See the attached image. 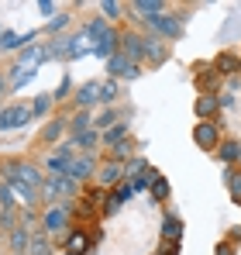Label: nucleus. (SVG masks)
Wrapping results in <instances>:
<instances>
[{"label": "nucleus", "mask_w": 241, "mask_h": 255, "mask_svg": "<svg viewBox=\"0 0 241 255\" xmlns=\"http://www.w3.org/2000/svg\"><path fill=\"white\" fill-rule=\"evenodd\" d=\"M3 179L10 183V186H24L28 193H35L38 197V169L31 166V162H3Z\"/></svg>", "instance_id": "1"}, {"label": "nucleus", "mask_w": 241, "mask_h": 255, "mask_svg": "<svg viewBox=\"0 0 241 255\" xmlns=\"http://www.w3.org/2000/svg\"><path fill=\"white\" fill-rule=\"evenodd\" d=\"M107 73L118 80V76H124V80H138V73H141V66L134 62V59H127L124 52H118V55H111L107 59Z\"/></svg>", "instance_id": "2"}, {"label": "nucleus", "mask_w": 241, "mask_h": 255, "mask_svg": "<svg viewBox=\"0 0 241 255\" xmlns=\"http://www.w3.org/2000/svg\"><path fill=\"white\" fill-rule=\"evenodd\" d=\"M193 141L200 145V148H221V128L214 125V121H200V125L193 128Z\"/></svg>", "instance_id": "3"}, {"label": "nucleus", "mask_w": 241, "mask_h": 255, "mask_svg": "<svg viewBox=\"0 0 241 255\" xmlns=\"http://www.w3.org/2000/svg\"><path fill=\"white\" fill-rule=\"evenodd\" d=\"M66 228H69V211L59 207V204H52L48 214H45V231L48 235H66Z\"/></svg>", "instance_id": "4"}, {"label": "nucleus", "mask_w": 241, "mask_h": 255, "mask_svg": "<svg viewBox=\"0 0 241 255\" xmlns=\"http://www.w3.org/2000/svg\"><path fill=\"white\" fill-rule=\"evenodd\" d=\"M31 121V111L28 107H3L0 111V131H14V128L28 125Z\"/></svg>", "instance_id": "5"}, {"label": "nucleus", "mask_w": 241, "mask_h": 255, "mask_svg": "<svg viewBox=\"0 0 241 255\" xmlns=\"http://www.w3.org/2000/svg\"><path fill=\"white\" fill-rule=\"evenodd\" d=\"M193 111H197L200 121H210V118L221 111V97H217V93H200L197 104H193Z\"/></svg>", "instance_id": "6"}, {"label": "nucleus", "mask_w": 241, "mask_h": 255, "mask_svg": "<svg viewBox=\"0 0 241 255\" xmlns=\"http://www.w3.org/2000/svg\"><path fill=\"white\" fill-rule=\"evenodd\" d=\"M152 28H159L165 38H179L183 35V17H176V14H162V17H155V21H148Z\"/></svg>", "instance_id": "7"}, {"label": "nucleus", "mask_w": 241, "mask_h": 255, "mask_svg": "<svg viewBox=\"0 0 241 255\" xmlns=\"http://www.w3.org/2000/svg\"><path fill=\"white\" fill-rule=\"evenodd\" d=\"M66 193H73V179H69V176H52V179H45V200H55V197H66Z\"/></svg>", "instance_id": "8"}, {"label": "nucleus", "mask_w": 241, "mask_h": 255, "mask_svg": "<svg viewBox=\"0 0 241 255\" xmlns=\"http://www.w3.org/2000/svg\"><path fill=\"white\" fill-rule=\"evenodd\" d=\"M90 172H93V159L83 152V155H73V162H69V172H66V176L76 183V179H86Z\"/></svg>", "instance_id": "9"}, {"label": "nucleus", "mask_w": 241, "mask_h": 255, "mask_svg": "<svg viewBox=\"0 0 241 255\" xmlns=\"http://www.w3.org/2000/svg\"><path fill=\"white\" fill-rule=\"evenodd\" d=\"M131 10L138 17H145V21H155V17H162L165 3H159V0H138V3H131Z\"/></svg>", "instance_id": "10"}, {"label": "nucleus", "mask_w": 241, "mask_h": 255, "mask_svg": "<svg viewBox=\"0 0 241 255\" xmlns=\"http://www.w3.org/2000/svg\"><path fill=\"white\" fill-rule=\"evenodd\" d=\"M69 162H73V148H59V155H48V169L55 172V176H66Z\"/></svg>", "instance_id": "11"}, {"label": "nucleus", "mask_w": 241, "mask_h": 255, "mask_svg": "<svg viewBox=\"0 0 241 255\" xmlns=\"http://www.w3.org/2000/svg\"><path fill=\"white\" fill-rule=\"evenodd\" d=\"M162 238L179 245V238H183V224H179V217H176V214H169V217L162 221Z\"/></svg>", "instance_id": "12"}, {"label": "nucleus", "mask_w": 241, "mask_h": 255, "mask_svg": "<svg viewBox=\"0 0 241 255\" xmlns=\"http://www.w3.org/2000/svg\"><path fill=\"white\" fill-rule=\"evenodd\" d=\"M120 179H124V169H120L114 159H111L107 166H100V183H104V186H118Z\"/></svg>", "instance_id": "13"}, {"label": "nucleus", "mask_w": 241, "mask_h": 255, "mask_svg": "<svg viewBox=\"0 0 241 255\" xmlns=\"http://www.w3.org/2000/svg\"><path fill=\"white\" fill-rule=\"evenodd\" d=\"M120 42H124V55H127V59L138 62V59L145 55V38H138V35H124Z\"/></svg>", "instance_id": "14"}, {"label": "nucleus", "mask_w": 241, "mask_h": 255, "mask_svg": "<svg viewBox=\"0 0 241 255\" xmlns=\"http://www.w3.org/2000/svg\"><path fill=\"white\" fill-rule=\"evenodd\" d=\"M214 69H217V76H228V73H238V69H241V59H235L231 52H224V55H217V62H214Z\"/></svg>", "instance_id": "15"}, {"label": "nucleus", "mask_w": 241, "mask_h": 255, "mask_svg": "<svg viewBox=\"0 0 241 255\" xmlns=\"http://www.w3.org/2000/svg\"><path fill=\"white\" fill-rule=\"evenodd\" d=\"M10 245H14V255H24V252H28V245H31L28 228H14V231H10Z\"/></svg>", "instance_id": "16"}, {"label": "nucleus", "mask_w": 241, "mask_h": 255, "mask_svg": "<svg viewBox=\"0 0 241 255\" xmlns=\"http://www.w3.org/2000/svg\"><path fill=\"white\" fill-rule=\"evenodd\" d=\"M76 100H80V107H90V104H97L100 100V83H86L76 90Z\"/></svg>", "instance_id": "17"}, {"label": "nucleus", "mask_w": 241, "mask_h": 255, "mask_svg": "<svg viewBox=\"0 0 241 255\" xmlns=\"http://www.w3.org/2000/svg\"><path fill=\"white\" fill-rule=\"evenodd\" d=\"M217 155L224 159V166H235V162H241V145L238 141H224V145L217 148Z\"/></svg>", "instance_id": "18"}, {"label": "nucleus", "mask_w": 241, "mask_h": 255, "mask_svg": "<svg viewBox=\"0 0 241 255\" xmlns=\"http://www.w3.org/2000/svg\"><path fill=\"white\" fill-rule=\"evenodd\" d=\"M48 55H52L48 48H38V45H35V48H28V52L21 55V66H24V69H35L41 59H48Z\"/></svg>", "instance_id": "19"}, {"label": "nucleus", "mask_w": 241, "mask_h": 255, "mask_svg": "<svg viewBox=\"0 0 241 255\" xmlns=\"http://www.w3.org/2000/svg\"><path fill=\"white\" fill-rule=\"evenodd\" d=\"M145 55H148L152 62H162V59H165V42H162V38H145Z\"/></svg>", "instance_id": "20"}, {"label": "nucleus", "mask_w": 241, "mask_h": 255, "mask_svg": "<svg viewBox=\"0 0 241 255\" xmlns=\"http://www.w3.org/2000/svg\"><path fill=\"white\" fill-rule=\"evenodd\" d=\"M24 42H35V35H14V31L0 35V48H21Z\"/></svg>", "instance_id": "21"}, {"label": "nucleus", "mask_w": 241, "mask_h": 255, "mask_svg": "<svg viewBox=\"0 0 241 255\" xmlns=\"http://www.w3.org/2000/svg\"><path fill=\"white\" fill-rule=\"evenodd\" d=\"M104 141H107V145H111V148H114V141H127V125H111L107 128V134H104Z\"/></svg>", "instance_id": "22"}, {"label": "nucleus", "mask_w": 241, "mask_h": 255, "mask_svg": "<svg viewBox=\"0 0 241 255\" xmlns=\"http://www.w3.org/2000/svg\"><path fill=\"white\" fill-rule=\"evenodd\" d=\"M224 183H228L231 197H235V200H241V172H235L231 166H228V169H224Z\"/></svg>", "instance_id": "23"}, {"label": "nucleus", "mask_w": 241, "mask_h": 255, "mask_svg": "<svg viewBox=\"0 0 241 255\" xmlns=\"http://www.w3.org/2000/svg\"><path fill=\"white\" fill-rule=\"evenodd\" d=\"M48 242H45V235H31V245H28V255H48Z\"/></svg>", "instance_id": "24"}, {"label": "nucleus", "mask_w": 241, "mask_h": 255, "mask_svg": "<svg viewBox=\"0 0 241 255\" xmlns=\"http://www.w3.org/2000/svg\"><path fill=\"white\" fill-rule=\"evenodd\" d=\"M86 245H90V242H86V235H83V231H69V252H73V255L86 252Z\"/></svg>", "instance_id": "25"}, {"label": "nucleus", "mask_w": 241, "mask_h": 255, "mask_svg": "<svg viewBox=\"0 0 241 255\" xmlns=\"http://www.w3.org/2000/svg\"><path fill=\"white\" fill-rule=\"evenodd\" d=\"M152 197L155 200H169V183L162 176H155V183H152Z\"/></svg>", "instance_id": "26"}, {"label": "nucleus", "mask_w": 241, "mask_h": 255, "mask_svg": "<svg viewBox=\"0 0 241 255\" xmlns=\"http://www.w3.org/2000/svg\"><path fill=\"white\" fill-rule=\"evenodd\" d=\"M155 176H159V172H141V176H138V179H134V183H131V186H134V190H138V193H141V190H148V186H152V183H155Z\"/></svg>", "instance_id": "27"}, {"label": "nucleus", "mask_w": 241, "mask_h": 255, "mask_svg": "<svg viewBox=\"0 0 241 255\" xmlns=\"http://www.w3.org/2000/svg\"><path fill=\"white\" fill-rule=\"evenodd\" d=\"M52 100H55V97H38V100L31 104V118H41V114L52 107Z\"/></svg>", "instance_id": "28"}, {"label": "nucleus", "mask_w": 241, "mask_h": 255, "mask_svg": "<svg viewBox=\"0 0 241 255\" xmlns=\"http://www.w3.org/2000/svg\"><path fill=\"white\" fill-rule=\"evenodd\" d=\"M31 76H35V69H24V66H21V69L10 76V86H24L28 80H31Z\"/></svg>", "instance_id": "29"}, {"label": "nucleus", "mask_w": 241, "mask_h": 255, "mask_svg": "<svg viewBox=\"0 0 241 255\" xmlns=\"http://www.w3.org/2000/svg\"><path fill=\"white\" fill-rule=\"evenodd\" d=\"M114 97H118V83H114V80H111V83H100V100H104V104H111Z\"/></svg>", "instance_id": "30"}, {"label": "nucleus", "mask_w": 241, "mask_h": 255, "mask_svg": "<svg viewBox=\"0 0 241 255\" xmlns=\"http://www.w3.org/2000/svg\"><path fill=\"white\" fill-rule=\"evenodd\" d=\"M145 172V159H134V162H127V169H124V176H131V179H138Z\"/></svg>", "instance_id": "31"}, {"label": "nucleus", "mask_w": 241, "mask_h": 255, "mask_svg": "<svg viewBox=\"0 0 241 255\" xmlns=\"http://www.w3.org/2000/svg\"><path fill=\"white\" fill-rule=\"evenodd\" d=\"M76 145H83V148H93V145H97V134H93V131H83V134H76Z\"/></svg>", "instance_id": "32"}, {"label": "nucleus", "mask_w": 241, "mask_h": 255, "mask_svg": "<svg viewBox=\"0 0 241 255\" xmlns=\"http://www.w3.org/2000/svg\"><path fill=\"white\" fill-rule=\"evenodd\" d=\"M86 128H90V114H76V121H73V131H76V134H83Z\"/></svg>", "instance_id": "33"}, {"label": "nucleus", "mask_w": 241, "mask_h": 255, "mask_svg": "<svg viewBox=\"0 0 241 255\" xmlns=\"http://www.w3.org/2000/svg\"><path fill=\"white\" fill-rule=\"evenodd\" d=\"M59 131H62V121H52V125L45 128V134H41V138H45V141H52V138H59Z\"/></svg>", "instance_id": "34"}, {"label": "nucleus", "mask_w": 241, "mask_h": 255, "mask_svg": "<svg viewBox=\"0 0 241 255\" xmlns=\"http://www.w3.org/2000/svg\"><path fill=\"white\" fill-rule=\"evenodd\" d=\"M131 155V141H120V145H114V159H127Z\"/></svg>", "instance_id": "35"}, {"label": "nucleus", "mask_w": 241, "mask_h": 255, "mask_svg": "<svg viewBox=\"0 0 241 255\" xmlns=\"http://www.w3.org/2000/svg\"><path fill=\"white\" fill-rule=\"evenodd\" d=\"M104 14H107V17H118V14H120V3H114V0H104Z\"/></svg>", "instance_id": "36"}, {"label": "nucleus", "mask_w": 241, "mask_h": 255, "mask_svg": "<svg viewBox=\"0 0 241 255\" xmlns=\"http://www.w3.org/2000/svg\"><path fill=\"white\" fill-rule=\"evenodd\" d=\"M0 224H3V228H14V214L3 211V214H0Z\"/></svg>", "instance_id": "37"}, {"label": "nucleus", "mask_w": 241, "mask_h": 255, "mask_svg": "<svg viewBox=\"0 0 241 255\" xmlns=\"http://www.w3.org/2000/svg\"><path fill=\"white\" fill-rule=\"evenodd\" d=\"M62 24H66V17H52V21H48V31H59Z\"/></svg>", "instance_id": "38"}, {"label": "nucleus", "mask_w": 241, "mask_h": 255, "mask_svg": "<svg viewBox=\"0 0 241 255\" xmlns=\"http://www.w3.org/2000/svg\"><path fill=\"white\" fill-rule=\"evenodd\" d=\"M217 255H235V249L231 245H217Z\"/></svg>", "instance_id": "39"}, {"label": "nucleus", "mask_w": 241, "mask_h": 255, "mask_svg": "<svg viewBox=\"0 0 241 255\" xmlns=\"http://www.w3.org/2000/svg\"><path fill=\"white\" fill-rule=\"evenodd\" d=\"M231 242H235V245L241 242V228H235V231H231Z\"/></svg>", "instance_id": "40"}, {"label": "nucleus", "mask_w": 241, "mask_h": 255, "mask_svg": "<svg viewBox=\"0 0 241 255\" xmlns=\"http://www.w3.org/2000/svg\"><path fill=\"white\" fill-rule=\"evenodd\" d=\"M3 86H7V80H3V73H0V93H3Z\"/></svg>", "instance_id": "41"}, {"label": "nucleus", "mask_w": 241, "mask_h": 255, "mask_svg": "<svg viewBox=\"0 0 241 255\" xmlns=\"http://www.w3.org/2000/svg\"><path fill=\"white\" fill-rule=\"evenodd\" d=\"M238 73H241V69H238Z\"/></svg>", "instance_id": "42"}]
</instances>
